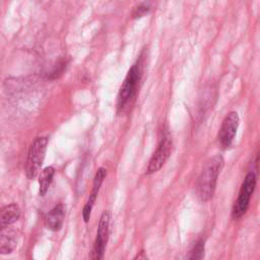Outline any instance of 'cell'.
<instances>
[{
  "label": "cell",
  "mask_w": 260,
  "mask_h": 260,
  "mask_svg": "<svg viewBox=\"0 0 260 260\" xmlns=\"http://www.w3.org/2000/svg\"><path fill=\"white\" fill-rule=\"evenodd\" d=\"M65 216V207L62 203L55 205L45 217V225L52 232H57L62 228Z\"/></svg>",
  "instance_id": "obj_9"
},
{
  "label": "cell",
  "mask_w": 260,
  "mask_h": 260,
  "mask_svg": "<svg viewBox=\"0 0 260 260\" xmlns=\"http://www.w3.org/2000/svg\"><path fill=\"white\" fill-rule=\"evenodd\" d=\"M17 246V234L8 226L0 230V253L9 254Z\"/></svg>",
  "instance_id": "obj_10"
},
{
  "label": "cell",
  "mask_w": 260,
  "mask_h": 260,
  "mask_svg": "<svg viewBox=\"0 0 260 260\" xmlns=\"http://www.w3.org/2000/svg\"><path fill=\"white\" fill-rule=\"evenodd\" d=\"M19 216L20 208L15 203H11L0 208V230L15 222Z\"/></svg>",
  "instance_id": "obj_11"
},
{
  "label": "cell",
  "mask_w": 260,
  "mask_h": 260,
  "mask_svg": "<svg viewBox=\"0 0 260 260\" xmlns=\"http://www.w3.org/2000/svg\"><path fill=\"white\" fill-rule=\"evenodd\" d=\"M172 146H173V141H172L171 136L165 135L161 138L156 150L154 151L151 158L149 159V162L146 168L147 175H151V174L157 172L165 165V162L171 155Z\"/></svg>",
  "instance_id": "obj_6"
},
{
  "label": "cell",
  "mask_w": 260,
  "mask_h": 260,
  "mask_svg": "<svg viewBox=\"0 0 260 260\" xmlns=\"http://www.w3.org/2000/svg\"><path fill=\"white\" fill-rule=\"evenodd\" d=\"M55 175V170L53 167H46L40 174L39 185H40V195L45 196L49 190V187L53 181Z\"/></svg>",
  "instance_id": "obj_12"
},
{
  "label": "cell",
  "mask_w": 260,
  "mask_h": 260,
  "mask_svg": "<svg viewBox=\"0 0 260 260\" xmlns=\"http://www.w3.org/2000/svg\"><path fill=\"white\" fill-rule=\"evenodd\" d=\"M109 225H110V212L104 211L99 221L96 238H95L91 255H90L91 259H102L104 257L106 245L109 238Z\"/></svg>",
  "instance_id": "obj_7"
},
{
  "label": "cell",
  "mask_w": 260,
  "mask_h": 260,
  "mask_svg": "<svg viewBox=\"0 0 260 260\" xmlns=\"http://www.w3.org/2000/svg\"><path fill=\"white\" fill-rule=\"evenodd\" d=\"M223 162L222 155L216 154L207 161L201 171L196 182V193L202 202H206L212 198Z\"/></svg>",
  "instance_id": "obj_1"
},
{
  "label": "cell",
  "mask_w": 260,
  "mask_h": 260,
  "mask_svg": "<svg viewBox=\"0 0 260 260\" xmlns=\"http://www.w3.org/2000/svg\"><path fill=\"white\" fill-rule=\"evenodd\" d=\"M47 145L48 137L45 136L37 137L30 144L25 165V175L27 179L31 180L39 174L45 159Z\"/></svg>",
  "instance_id": "obj_2"
},
{
  "label": "cell",
  "mask_w": 260,
  "mask_h": 260,
  "mask_svg": "<svg viewBox=\"0 0 260 260\" xmlns=\"http://www.w3.org/2000/svg\"><path fill=\"white\" fill-rule=\"evenodd\" d=\"M140 76V70H139V65L134 64L128 71L123 84L120 87L119 93H118V109L121 110L123 109L127 103L130 101V99L134 95L137 83L139 80Z\"/></svg>",
  "instance_id": "obj_4"
},
{
  "label": "cell",
  "mask_w": 260,
  "mask_h": 260,
  "mask_svg": "<svg viewBox=\"0 0 260 260\" xmlns=\"http://www.w3.org/2000/svg\"><path fill=\"white\" fill-rule=\"evenodd\" d=\"M204 241L203 240H198L196 244L193 246V248L190 251V255L188 256L189 259L197 260V259H202L204 257Z\"/></svg>",
  "instance_id": "obj_13"
},
{
  "label": "cell",
  "mask_w": 260,
  "mask_h": 260,
  "mask_svg": "<svg viewBox=\"0 0 260 260\" xmlns=\"http://www.w3.org/2000/svg\"><path fill=\"white\" fill-rule=\"evenodd\" d=\"M239 123H240V118L238 113L235 111L230 112L224 117L217 135L218 141L222 148L225 149L232 145L235 139V136L237 134Z\"/></svg>",
  "instance_id": "obj_5"
},
{
  "label": "cell",
  "mask_w": 260,
  "mask_h": 260,
  "mask_svg": "<svg viewBox=\"0 0 260 260\" xmlns=\"http://www.w3.org/2000/svg\"><path fill=\"white\" fill-rule=\"evenodd\" d=\"M107 176V170L105 168H100L96 173H95V176H94V179H93V184H92V189H91V192H90V195L88 197V200L86 201V203L84 204L83 208H82V218L84 220V222H88L89 218H90V213H91V210H92V207H93V204L95 202V199L98 197V194H99V191H100V188L105 180Z\"/></svg>",
  "instance_id": "obj_8"
},
{
  "label": "cell",
  "mask_w": 260,
  "mask_h": 260,
  "mask_svg": "<svg viewBox=\"0 0 260 260\" xmlns=\"http://www.w3.org/2000/svg\"><path fill=\"white\" fill-rule=\"evenodd\" d=\"M150 9V5L148 3H142L141 5H139L137 8H135L134 12H133V17L134 18H138L143 16L146 12H148Z\"/></svg>",
  "instance_id": "obj_14"
},
{
  "label": "cell",
  "mask_w": 260,
  "mask_h": 260,
  "mask_svg": "<svg viewBox=\"0 0 260 260\" xmlns=\"http://www.w3.org/2000/svg\"><path fill=\"white\" fill-rule=\"evenodd\" d=\"M256 183H257L256 174L254 172L248 173L242 183L238 198L235 201L232 208V217L234 219H239L246 213L250 204L251 196L255 190Z\"/></svg>",
  "instance_id": "obj_3"
}]
</instances>
